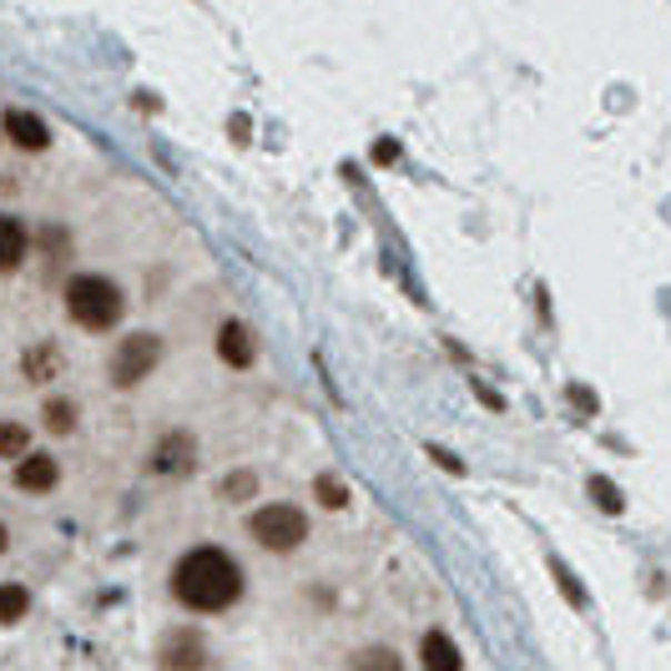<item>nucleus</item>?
I'll use <instances>...</instances> for the list:
<instances>
[{
  "label": "nucleus",
  "instance_id": "nucleus-15",
  "mask_svg": "<svg viewBox=\"0 0 671 671\" xmlns=\"http://www.w3.org/2000/svg\"><path fill=\"white\" fill-rule=\"evenodd\" d=\"M591 500L605 510V515H621V510H627V500H621V490H617V484H611V480H601V474H595V480H591Z\"/></svg>",
  "mask_w": 671,
  "mask_h": 671
},
{
  "label": "nucleus",
  "instance_id": "nucleus-5",
  "mask_svg": "<svg viewBox=\"0 0 671 671\" xmlns=\"http://www.w3.org/2000/svg\"><path fill=\"white\" fill-rule=\"evenodd\" d=\"M192 460H198V444H192V434H182V430L167 434V440L152 450V470L157 474H188Z\"/></svg>",
  "mask_w": 671,
  "mask_h": 671
},
{
  "label": "nucleus",
  "instance_id": "nucleus-12",
  "mask_svg": "<svg viewBox=\"0 0 671 671\" xmlns=\"http://www.w3.org/2000/svg\"><path fill=\"white\" fill-rule=\"evenodd\" d=\"M26 611H31V591L26 585H0V627H16Z\"/></svg>",
  "mask_w": 671,
  "mask_h": 671
},
{
  "label": "nucleus",
  "instance_id": "nucleus-19",
  "mask_svg": "<svg viewBox=\"0 0 671 671\" xmlns=\"http://www.w3.org/2000/svg\"><path fill=\"white\" fill-rule=\"evenodd\" d=\"M56 369V353L51 349H41V353H31V359H26V374L31 379H46Z\"/></svg>",
  "mask_w": 671,
  "mask_h": 671
},
{
  "label": "nucleus",
  "instance_id": "nucleus-20",
  "mask_svg": "<svg viewBox=\"0 0 671 671\" xmlns=\"http://www.w3.org/2000/svg\"><path fill=\"white\" fill-rule=\"evenodd\" d=\"M253 474H232V480H228V495H253Z\"/></svg>",
  "mask_w": 671,
  "mask_h": 671
},
{
  "label": "nucleus",
  "instance_id": "nucleus-8",
  "mask_svg": "<svg viewBox=\"0 0 671 671\" xmlns=\"http://www.w3.org/2000/svg\"><path fill=\"white\" fill-rule=\"evenodd\" d=\"M419 661H424V671H464L460 647L444 631H430V637L419 641Z\"/></svg>",
  "mask_w": 671,
  "mask_h": 671
},
{
  "label": "nucleus",
  "instance_id": "nucleus-4",
  "mask_svg": "<svg viewBox=\"0 0 671 671\" xmlns=\"http://www.w3.org/2000/svg\"><path fill=\"white\" fill-rule=\"evenodd\" d=\"M157 359H162V339H157V333H132V339H121V349L111 353V384L117 389L142 384V379L157 369Z\"/></svg>",
  "mask_w": 671,
  "mask_h": 671
},
{
  "label": "nucleus",
  "instance_id": "nucleus-11",
  "mask_svg": "<svg viewBox=\"0 0 671 671\" xmlns=\"http://www.w3.org/2000/svg\"><path fill=\"white\" fill-rule=\"evenodd\" d=\"M26 258V228L16 218H0V273H11Z\"/></svg>",
  "mask_w": 671,
  "mask_h": 671
},
{
  "label": "nucleus",
  "instance_id": "nucleus-17",
  "mask_svg": "<svg viewBox=\"0 0 671 671\" xmlns=\"http://www.w3.org/2000/svg\"><path fill=\"white\" fill-rule=\"evenodd\" d=\"M313 495H319L329 510H343V500H349V490H343V484L333 480V474H319V484H313Z\"/></svg>",
  "mask_w": 671,
  "mask_h": 671
},
{
  "label": "nucleus",
  "instance_id": "nucleus-9",
  "mask_svg": "<svg viewBox=\"0 0 671 671\" xmlns=\"http://www.w3.org/2000/svg\"><path fill=\"white\" fill-rule=\"evenodd\" d=\"M16 484L31 490V495L51 490V484H56V460H51V454H21V460H16Z\"/></svg>",
  "mask_w": 671,
  "mask_h": 671
},
{
  "label": "nucleus",
  "instance_id": "nucleus-21",
  "mask_svg": "<svg viewBox=\"0 0 671 671\" xmlns=\"http://www.w3.org/2000/svg\"><path fill=\"white\" fill-rule=\"evenodd\" d=\"M430 454H434V460H440V464H444V470H450V474H460V470H464V464L454 460V454H444V450H430Z\"/></svg>",
  "mask_w": 671,
  "mask_h": 671
},
{
  "label": "nucleus",
  "instance_id": "nucleus-10",
  "mask_svg": "<svg viewBox=\"0 0 671 671\" xmlns=\"http://www.w3.org/2000/svg\"><path fill=\"white\" fill-rule=\"evenodd\" d=\"M218 353H222V363H232V369H248V363H253V333L242 329V323H222Z\"/></svg>",
  "mask_w": 671,
  "mask_h": 671
},
{
  "label": "nucleus",
  "instance_id": "nucleus-2",
  "mask_svg": "<svg viewBox=\"0 0 671 671\" xmlns=\"http://www.w3.org/2000/svg\"><path fill=\"white\" fill-rule=\"evenodd\" d=\"M121 288L111 283V278H101V273H77L67 283V313L81 323V329H111V323L121 319Z\"/></svg>",
  "mask_w": 671,
  "mask_h": 671
},
{
  "label": "nucleus",
  "instance_id": "nucleus-3",
  "mask_svg": "<svg viewBox=\"0 0 671 671\" xmlns=\"http://www.w3.org/2000/svg\"><path fill=\"white\" fill-rule=\"evenodd\" d=\"M303 535H309V520H303V510L298 505H263L253 515V540L263 545V551H278V555H288V551H298L303 545Z\"/></svg>",
  "mask_w": 671,
  "mask_h": 671
},
{
  "label": "nucleus",
  "instance_id": "nucleus-6",
  "mask_svg": "<svg viewBox=\"0 0 671 671\" xmlns=\"http://www.w3.org/2000/svg\"><path fill=\"white\" fill-rule=\"evenodd\" d=\"M6 137H11L21 152H41V147L51 142L46 121L36 117V111H26V107H11V111H6Z\"/></svg>",
  "mask_w": 671,
  "mask_h": 671
},
{
  "label": "nucleus",
  "instance_id": "nucleus-1",
  "mask_svg": "<svg viewBox=\"0 0 671 671\" xmlns=\"http://www.w3.org/2000/svg\"><path fill=\"white\" fill-rule=\"evenodd\" d=\"M172 595L188 611H228L242 595V571L218 545H192L172 571Z\"/></svg>",
  "mask_w": 671,
  "mask_h": 671
},
{
  "label": "nucleus",
  "instance_id": "nucleus-7",
  "mask_svg": "<svg viewBox=\"0 0 671 671\" xmlns=\"http://www.w3.org/2000/svg\"><path fill=\"white\" fill-rule=\"evenodd\" d=\"M202 661H208V651H202V641L192 637V631H172V637L162 641L167 671H202Z\"/></svg>",
  "mask_w": 671,
  "mask_h": 671
},
{
  "label": "nucleus",
  "instance_id": "nucleus-14",
  "mask_svg": "<svg viewBox=\"0 0 671 671\" xmlns=\"http://www.w3.org/2000/svg\"><path fill=\"white\" fill-rule=\"evenodd\" d=\"M349 667H353V671H404L389 647H363V651H353Z\"/></svg>",
  "mask_w": 671,
  "mask_h": 671
},
{
  "label": "nucleus",
  "instance_id": "nucleus-16",
  "mask_svg": "<svg viewBox=\"0 0 671 671\" xmlns=\"http://www.w3.org/2000/svg\"><path fill=\"white\" fill-rule=\"evenodd\" d=\"M46 424H51L56 434H71L77 430V409H71L67 399H51V404H46Z\"/></svg>",
  "mask_w": 671,
  "mask_h": 671
},
{
  "label": "nucleus",
  "instance_id": "nucleus-13",
  "mask_svg": "<svg viewBox=\"0 0 671 671\" xmlns=\"http://www.w3.org/2000/svg\"><path fill=\"white\" fill-rule=\"evenodd\" d=\"M21 454H31V430L16 424V419H6L0 424V460H21Z\"/></svg>",
  "mask_w": 671,
  "mask_h": 671
},
{
  "label": "nucleus",
  "instance_id": "nucleus-18",
  "mask_svg": "<svg viewBox=\"0 0 671 671\" xmlns=\"http://www.w3.org/2000/svg\"><path fill=\"white\" fill-rule=\"evenodd\" d=\"M555 581H561V591H565V601H571V605H585V585H581V581H575V575H571V571H565V565H561V561H555Z\"/></svg>",
  "mask_w": 671,
  "mask_h": 671
},
{
  "label": "nucleus",
  "instance_id": "nucleus-22",
  "mask_svg": "<svg viewBox=\"0 0 671 671\" xmlns=\"http://www.w3.org/2000/svg\"><path fill=\"white\" fill-rule=\"evenodd\" d=\"M6 545H11V530H6V525H0V551H6Z\"/></svg>",
  "mask_w": 671,
  "mask_h": 671
}]
</instances>
